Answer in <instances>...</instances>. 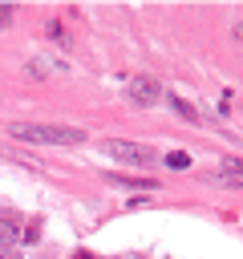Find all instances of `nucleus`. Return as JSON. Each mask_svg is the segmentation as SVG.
Segmentation results:
<instances>
[{
  "mask_svg": "<svg viewBox=\"0 0 243 259\" xmlns=\"http://www.w3.org/2000/svg\"><path fill=\"white\" fill-rule=\"evenodd\" d=\"M8 138L28 146H81L85 130L77 125H53V121H8Z\"/></svg>",
  "mask_w": 243,
  "mask_h": 259,
  "instance_id": "nucleus-1",
  "label": "nucleus"
},
{
  "mask_svg": "<svg viewBox=\"0 0 243 259\" xmlns=\"http://www.w3.org/2000/svg\"><path fill=\"white\" fill-rule=\"evenodd\" d=\"M101 154L113 158V162H126V166H150L154 162V150L150 146H142V142H117V138L101 142Z\"/></svg>",
  "mask_w": 243,
  "mask_h": 259,
  "instance_id": "nucleus-2",
  "label": "nucleus"
},
{
  "mask_svg": "<svg viewBox=\"0 0 243 259\" xmlns=\"http://www.w3.org/2000/svg\"><path fill=\"white\" fill-rule=\"evenodd\" d=\"M126 93H130V101H134V105H142V109H146V105H158V101H162V85H158L154 77H134Z\"/></svg>",
  "mask_w": 243,
  "mask_h": 259,
  "instance_id": "nucleus-3",
  "label": "nucleus"
},
{
  "mask_svg": "<svg viewBox=\"0 0 243 259\" xmlns=\"http://www.w3.org/2000/svg\"><path fill=\"white\" fill-rule=\"evenodd\" d=\"M211 182H219V186H243V158L219 162V170L211 174Z\"/></svg>",
  "mask_w": 243,
  "mask_h": 259,
  "instance_id": "nucleus-4",
  "label": "nucleus"
},
{
  "mask_svg": "<svg viewBox=\"0 0 243 259\" xmlns=\"http://www.w3.org/2000/svg\"><path fill=\"white\" fill-rule=\"evenodd\" d=\"M113 186H130V190H154L158 182L154 178H134V174H105Z\"/></svg>",
  "mask_w": 243,
  "mask_h": 259,
  "instance_id": "nucleus-5",
  "label": "nucleus"
},
{
  "mask_svg": "<svg viewBox=\"0 0 243 259\" xmlns=\"http://www.w3.org/2000/svg\"><path fill=\"white\" fill-rule=\"evenodd\" d=\"M166 166H170V170H186V166H190V154L174 150V154H166Z\"/></svg>",
  "mask_w": 243,
  "mask_h": 259,
  "instance_id": "nucleus-6",
  "label": "nucleus"
},
{
  "mask_svg": "<svg viewBox=\"0 0 243 259\" xmlns=\"http://www.w3.org/2000/svg\"><path fill=\"white\" fill-rule=\"evenodd\" d=\"M170 105H174V109H178V113H182L186 121H194V117H198V113H194V109H190V105H186L182 97H170Z\"/></svg>",
  "mask_w": 243,
  "mask_h": 259,
  "instance_id": "nucleus-7",
  "label": "nucleus"
},
{
  "mask_svg": "<svg viewBox=\"0 0 243 259\" xmlns=\"http://www.w3.org/2000/svg\"><path fill=\"white\" fill-rule=\"evenodd\" d=\"M36 239H40V223H28L24 235H20V243H36Z\"/></svg>",
  "mask_w": 243,
  "mask_h": 259,
  "instance_id": "nucleus-8",
  "label": "nucleus"
},
{
  "mask_svg": "<svg viewBox=\"0 0 243 259\" xmlns=\"http://www.w3.org/2000/svg\"><path fill=\"white\" fill-rule=\"evenodd\" d=\"M8 16H12V8H8V4H0V28L8 24Z\"/></svg>",
  "mask_w": 243,
  "mask_h": 259,
  "instance_id": "nucleus-9",
  "label": "nucleus"
},
{
  "mask_svg": "<svg viewBox=\"0 0 243 259\" xmlns=\"http://www.w3.org/2000/svg\"><path fill=\"white\" fill-rule=\"evenodd\" d=\"M122 259H134V255H122Z\"/></svg>",
  "mask_w": 243,
  "mask_h": 259,
  "instance_id": "nucleus-10",
  "label": "nucleus"
},
{
  "mask_svg": "<svg viewBox=\"0 0 243 259\" xmlns=\"http://www.w3.org/2000/svg\"><path fill=\"white\" fill-rule=\"evenodd\" d=\"M77 259H85V255H77Z\"/></svg>",
  "mask_w": 243,
  "mask_h": 259,
  "instance_id": "nucleus-11",
  "label": "nucleus"
}]
</instances>
